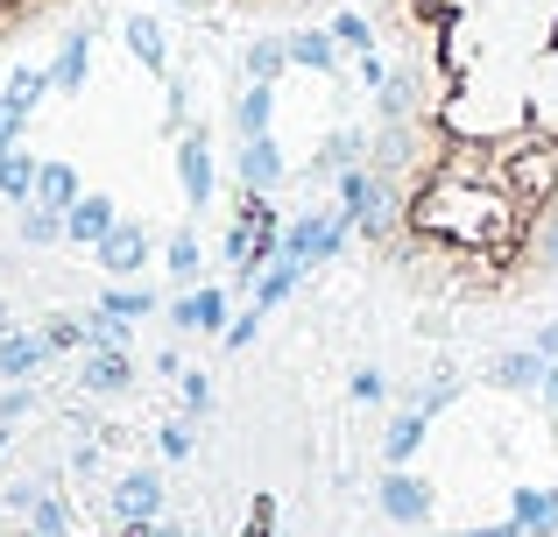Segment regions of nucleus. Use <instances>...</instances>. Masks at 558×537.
<instances>
[{
  "mask_svg": "<svg viewBox=\"0 0 558 537\" xmlns=\"http://www.w3.org/2000/svg\"><path fill=\"white\" fill-rule=\"evenodd\" d=\"M389 50L361 248L424 304L558 283V0H368Z\"/></svg>",
  "mask_w": 558,
  "mask_h": 537,
  "instance_id": "obj_1",
  "label": "nucleus"
},
{
  "mask_svg": "<svg viewBox=\"0 0 558 537\" xmlns=\"http://www.w3.org/2000/svg\"><path fill=\"white\" fill-rule=\"evenodd\" d=\"M184 14H205V22H312L326 8H347V0H178Z\"/></svg>",
  "mask_w": 558,
  "mask_h": 537,
  "instance_id": "obj_2",
  "label": "nucleus"
},
{
  "mask_svg": "<svg viewBox=\"0 0 558 537\" xmlns=\"http://www.w3.org/2000/svg\"><path fill=\"white\" fill-rule=\"evenodd\" d=\"M78 0H0V50L22 36H36L43 22H57V14H71Z\"/></svg>",
  "mask_w": 558,
  "mask_h": 537,
  "instance_id": "obj_3",
  "label": "nucleus"
},
{
  "mask_svg": "<svg viewBox=\"0 0 558 537\" xmlns=\"http://www.w3.org/2000/svg\"><path fill=\"white\" fill-rule=\"evenodd\" d=\"M156 510H163V488H156V474H128V481L113 488V516H121V524H149Z\"/></svg>",
  "mask_w": 558,
  "mask_h": 537,
  "instance_id": "obj_4",
  "label": "nucleus"
},
{
  "mask_svg": "<svg viewBox=\"0 0 558 537\" xmlns=\"http://www.w3.org/2000/svg\"><path fill=\"white\" fill-rule=\"evenodd\" d=\"M142 255H149V241H142V227H113L107 241H99V263H107L113 276H135Z\"/></svg>",
  "mask_w": 558,
  "mask_h": 537,
  "instance_id": "obj_5",
  "label": "nucleus"
},
{
  "mask_svg": "<svg viewBox=\"0 0 558 537\" xmlns=\"http://www.w3.org/2000/svg\"><path fill=\"white\" fill-rule=\"evenodd\" d=\"M36 206L50 212V220H57V212H71V206H78V178H71L64 163H43L36 170Z\"/></svg>",
  "mask_w": 558,
  "mask_h": 537,
  "instance_id": "obj_6",
  "label": "nucleus"
},
{
  "mask_svg": "<svg viewBox=\"0 0 558 537\" xmlns=\"http://www.w3.org/2000/svg\"><path fill=\"white\" fill-rule=\"evenodd\" d=\"M381 510L403 516V524H424L432 496H424V481H410V474H389V488H381Z\"/></svg>",
  "mask_w": 558,
  "mask_h": 537,
  "instance_id": "obj_7",
  "label": "nucleus"
},
{
  "mask_svg": "<svg viewBox=\"0 0 558 537\" xmlns=\"http://www.w3.org/2000/svg\"><path fill=\"white\" fill-rule=\"evenodd\" d=\"M64 220H71V234H78V241H107L113 234V206H107V198H78Z\"/></svg>",
  "mask_w": 558,
  "mask_h": 537,
  "instance_id": "obj_8",
  "label": "nucleus"
},
{
  "mask_svg": "<svg viewBox=\"0 0 558 537\" xmlns=\"http://www.w3.org/2000/svg\"><path fill=\"white\" fill-rule=\"evenodd\" d=\"M276 170H283V156H276V142H247V149H241V178L247 184H255V192H269V184H276Z\"/></svg>",
  "mask_w": 558,
  "mask_h": 537,
  "instance_id": "obj_9",
  "label": "nucleus"
},
{
  "mask_svg": "<svg viewBox=\"0 0 558 537\" xmlns=\"http://www.w3.org/2000/svg\"><path fill=\"white\" fill-rule=\"evenodd\" d=\"M517 516H523L517 530H537V537H551V530H558V496H517Z\"/></svg>",
  "mask_w": 558,
  "mask_h": 537,
  "instance_id": "obj_10",
  "label": "nucleus"
},
{
  "mask_svg": "<svg viewBox=\"0 0 558 537\" xmlns=\"http://www.w3.org/2000/svg\"><path fill=\"white\" fill-rule=\"evenodd\" d=\"M0 192L36 198V163H28V156H8V149H0Z\"/></svg>",
  "mask_w": 558,
  "mask_h": 537,
  "instance_id": "obj_11",
  "label": "nucleus"
},
{
  "mask_svg": "<svg viewBox=\"0 0 558 537\" xmlns=\"http://www.w3.org/2000/svg\"><path fill=\"white\" fill-rule=\"evenodd\" d=\"M78 78H85V36H71L64 57H57V71H50V85H57V93H71Z\"/></svg>",
  "mask_w": 558,
  "mask_h": 537,
  "instance_id": "obj_12",
  "label": "nucleus"
},
{
  "mask_svg": "<svg viewBox=\"0 0 558 537\" xmlns=\"http://www.w3.org/2000/svg\"><path fill=\"white\" fill-rule=\"evenodd\" d=\"M36 354H43V340H14V332H8V340H0V375H28Z\"/></svg>",
  "mask_w": 558,
  "mask_h": 537,
  "instance_id": "obj_13",
  "label": "nucleus"
},
{
  "mask_svg": "<svg viewBox=\"0 0 558 537\" xmlns=\"http://www.w3.org/2000/svg\"><path fill=\"white\" fill-rule=\"evenodd\" d=\"M184 184H191V198L213 192V163H205V142H184Z\"/></svg>",
  "mask_w": 558,
  "mask_h": 537,
  "instance_id": "obj_14",
  "label": "nucleus"
},
{
  "mask_svg": "<svg viewBox=\"0 0 558 537\" xmlns=\"http://www.w3.org/2000/svg\"><path fill=\"white\" fill-rule=\"evenodd\" d=\"M85 382H93V389H121V382H128V361H121V354H93Z\"/></svg>",
  "mask_w": 558,
  "mask_h": 537,
  "instance_id": "obj_15",
  "label": "nucleus"
},
{
  "mask_svg": "<svg viewBox=\"0 0 558 537\" xmlns=\"http://www.w3.org/2000/svg\"><path fill=\"white\" fill-rule=\"evenodd\" d=\"M178 318L184 326H219V290H198L191 304H178Z\"/></svg>",
  "mask_w": 558,
  "mask_h": 537,
  "instance_id": "obj_16",
  "label": "nucleus"
},
{
  "mask_svg": "<svg viewBox=\"0 0 558 537\" xmlns=\"http://www.w3.org/2000/svg\"><path fill=\"white\" fill-rule=\"evenodd\" d=\"M537 375H545V368H537V354H509V361H502V382H509V389H531Z\"/></svg>",
  "mask_w": 558,
  "mask_h": 537,
  "instance_id": "obj_17",
  "label": "nucleus"
},
{
  "mask_svg": "<svg viewBox=\"0 0 558 537\" xmlns=\"http://www.w3.org/2000/svg\"><path fill=\"white\" fill-rule=\"evenodd\" d=\"M198 269V241L191 234H170V276H191Z\"/></svg>",
  "mask_w": 558,
  "mask_h": 537,
  "instance_id": "obj_18",
  "label": "nucleus"
},
{
  "mask_svg": "<svg viewBox=\"0 0 558 537\" xmlns=\"http://www.w3.org/2000/svg\"><path fill=\"white\" fill-rule=\"evenodd\" d=\"M262 121H269V85H255V93L241 99V127H247V135H255Z\"/></svg>",
  "mask_w": 558,
  "mask_h": 537,
  "instance_id": "obj_19",
  "label": "nucleus"
},
{
  "mask_svg": "<svg viewBox=\"0 0 558 537\" xmlns=\"http://www.w3.org/2000/svg\"><path fill=\"white\" fill-rule=\"evenodd\" d=\"M64 502H36V537H64Z\"/></svg>",
  "mask_w": 558,
  "mask_h": 537,
  "instance_id": "obj_20",
  "label": "nucleus"
},
{
  "mask_svg": "<svg viewBox=\"0 0 558 537\" xmlns=\"http://www.w3.org/2000/svg\"><path fill=\"white\" fill-rule=\"evenodd\" d=\"M410 446H417V417H403V425H396V431H389V460H403V453H410Z\"/></svg>",
  "mask_w": 558,
  "mask_h": 537,
  "instance_id": "obj_21",
  "label": "nucleus"
},
{
  "mask_svg": "<svg viewBox=\"0 0 558 537\" xmlns=\"http://www.w3.org/2000/svg\"><path fill=\"white\" fill-rule=\"evenodd\" d=\"M135 50H142V57L156 64V22H135Z\"/></svg>",
  "mask_w": 558,
  "mask_h": 537,
  "instance_id": "obj_22",
  "label": "nucleus"
},
{
  "mask_svg": "<svg viewBox=\"0 0 558 537\" xmlns=\"http://www.w3.org/2000/svg\"><path fill=\"white\" fill-rule=\"evenodd\" d=\"M247 537H269V502L255 510V530H247Z\"/></svg>",
  "mask_w": 558,
  "mask_h": 537,
  "instance_id": "obj_23",
  "label": "nucleus"
},
{
  "mask_svg": "<svg viewBox=\"0 0 558 537\" xmlns=\"http://www.w3.org/2000/svg\"><path fill=\"white\" fill-rule=\"evenodd\" d=\"M545 396H551V403H558V368H545Z\"/></svg>",
  "mask_w": 558,
  "mask_h": 537,
  "instance_id": "obj_24",
  "label": "nucleus"
},
{
  "mask_svg": "<svg viewBox=\"0 0 558 537\" xmlns=\"http://www.w3.org/2000/svg\"><path fill=\"white\" fill-rule=\"evenodd\" d=\"M8 332H14V318H8V304H0V340H8Z\"/></svg>",
  "mask_w": 558,
  "mask_h": 537,
  "instance_id": "obj_25",
  "label": "nucleus"
},
{
  "mask_svg": "<svg viewBox=\"0 0 558 537\" xmlns=\"http://www.w3.org/2000/svg\"><path fill=\"white\" fill-rule=\"evenodd\" d=\"M474 537H517V524H509V530H474Z\"/></svg>",
  "mask_w": 558,
  "mask_h": 537,
  "instance_id": "obj_26",
  "label": "nucleus"
}]
</instances>
